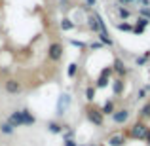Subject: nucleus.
Masks as SVG:
<instances>
[{"instance_id": "obj_1", "label": "nucleus", "mask_w": 150, "mask_h": 146, "mask_svg": "<svg viewBox=\"0 0 150 146\" xmlns=\"http://www.w3.org/2000/svg\"><path fill=\"white\" fill-rule=\"evenodd\" d=\"M34 121H36V118H34V114L30 112V110H15V112L10 114V118H8V123L11 125V127H21V125H33Z\"/></svg>"}, {"instance_id": "obj_2", "label": "nucleus", "mask_w": 150, "mask_h": 146, "mask_svg": "<svg viewBox=\"0 0 150 146\" xmlns=\"http://www.w3.org/2000/svg\"><path fill=\"white\" fill-rule=\"evenodd\" d=\"M146 133H148V125L143 123V121H137V123L129 129V137H131V139H143L144 140Z\"/></svg>"}, {"instance_id": "obj_3", "label": "nucleus", "mask_w": 150, "mask_h": 146, "mask_svg": "<svg viewBox=\"0 0 150 146\" xmlns=\"http://www.w3.org/2000/svg\"><path fill=\"white\" fill-rule=\"evenodd\" d=\"M48 57L51 59V61H59V59L63 57V46L57 44V42L50 44V48H48Z\"/></svg>"}, {"instance_id": "obj_4", "label": "nucleus", "mask_w": 150, "mask_h": 146, "mask_svg": "<svg viewBox=\"0 0 150 146\" xmlns=\"http://www.w3.org/2000/svg\"><path fill=\"white\" fill-rule=\"evenodd\" d=\"M4 87H6V91L10 93V95H17V93L21 91V82H17L15 78H10V80L4 82Z\"/></svg>"}, {"instance_id": "obj_5", "label": "nucleus", "mask_w": 150, "mask_h": 146, "mask_svg": "<svg viewBox=\"0 0 150 146\" xmlns=\"http://www.w3.org/2000/svg\"><path fill=\"white\" fill-rule=\"evenodd\" d=\"M69 106H70V97L67 95V93H63V95L59 97V101H57V114H59V116H63V114L67 112Z\"/></svg>"}, {"instance_id": "obj_6", "label": "nucleus", "mask_w": 150, "mask_h": 146, "mask_svg": "<svg viewBox=\"0 0 150 146\" xmlns=\"http://www.w3.org/2000/svg\"><path fill=\"white\" fill-rule=\"evenodd\" d=\"M88 120L91 121L93 125H103V112L97 108H89L88 110Z\"/></svg>"}, {"instance_id": "obj_7", "label": "nucleus", "mask_w": 150, "mask_h": 146, "mask_svg": "<svg viewBox=\"0 0 150 146\" xmlns=\"http://www.w3.org/2000/svg\"><path fill=\"white\" fill-rule=\"evenodd\" d=\"M112 120H114V123H125V121L129 120V110H127V108L114 110V114H112Z\"/></svg>"}, {"instance_id": "obj_8", "label": "nucleus", "mask_w": 150, "mask_h": 146, "mask_svg": "<svg viewBox=\"0 0 150 146\" xmlns=\"http://www.w3.org/2000/svg\"><path fill=\"white\" fill-rule=\"evenodd\" d=\"M88 25H89V29H91L93 32H101V29H99V15L97 13H93V15L88 17Z\"/></svg>"}, {"instance_id": "obj_9", "label": "nucleus", "mask_w": 150, "mask_h": 146, "mask_svg": "<svg viewBox=\"0 0 150 146\" xmlns=\"http://www.w3.org/2000/svg\"><path fill=\"white\" fill-rule=\"evenodd\" d=\"M144 27H148V19H144V17H139V19H137V25L133 27V32L141 34V32L144 30Z\"/></svg>"}, {"instance_id": "obj_10", "label": "nucleus", "mask_w": 150, "mask_h": 146, "mask_svg": "<svg viewBox=\"0 0 150 146\" xmlns=\"http://www.w3.org/2000/svg\"><path fill=\"white\" fill-rule=\"evenodd\" d=\"M125 142V139H124V135H112L108 139V144L110 146H124Z\"/></svg>"}, {"instance_id": "obj_11", "label": "nucleus", "mask_w": 150, "mask_h": 146, "mask_svg": "<svg viewBox=\"0 0 150 146\" xmlns=\"http://www.w3.org/2000/svg\"><path fill=\"white\" fill-rule=\"evenodd\" d=\"M114 70H116V72L120 74V76H125V74H127V68L124 66L122 59H116V61H114Z\"/></svg>"}, {"instance_id": "obj_12", "label": "nucleus", "mask_w": 150, "mask_h": 146, "mask_svg": "<svg viewBox=\"0 0 150 146\" xmlns=\"http://www.w3.org/2000/svg\"><path fill=\"white\" fill-rule=\"evenodd\" d=\"M101 112H103V116H105V114H110V116H112V114H114V102L112 101H106L105 104H103Z\"/></svg>"}, {"instance_id": "obj_13", "label": "nucleus", "mask_w": 150, "mask_h": 146, "mask_svg": "<svg viewBox=\"0 0 150 146\" xmlns=\"http://www.w3.org/2000/svg\"><path fill=\"white\" fill-rule=\"evenodd\" d=\"M48 129H50L51 133H63V129H65V127L59 125L57 121H48Z\"/></svg>"}, {"instance_id": "obj_14", "label": "nucleus", "mask_w": 150, "mask_h": 146, "mask_svg": "<svg viewBox=\"0 0 150 146\" xmlns=\"http://www.w3.org/2000/svg\"><path fill=\"white\" fill-rule=\"evenodd\" d=\"M99 40H101V44H105V46H112L114 44L112 38L108 36V32H99Z\"/></svg>"}, {"instance_id": "obj_15", "label": "nucleus", "mask_w": 150, "mask_h": 146, "mask_svg": "<svg viewBox=\"0 0 150 146\" xmlns=\"http://www.w3.org/2000/svg\"><path fill=\"white\" fill-rule=\"evenodd\" d=\"M112 89H114V93H116V95H120V93L124 91V80H122V78H118V80L114 82Z\"/></svg>"}, {"instance_id": "obj_16", "label": "nucleus", "mask_w": 150, "mask_h": 146, "mask_svg": "<svg viewBox=\"0 0 150 146\" xmlns=\"http://www.w3.org/2000/svg\"><path fill=\"white\" fill-rule=\"evenodd\" d=\"M76 72H78V65H76V63H70L69 68H67V74H69V78H74V76H76Z\"/></svg>"}, {"instance_id": "obj_17", "label": "nucleus", "mask_w": 150, "mask_h": 146, "mask_svg": "<svg viewBox=\"0 0 150 146\" xmlns=\"http://www.w3.org/2000/svg\"><path fill=\"white\" fill-rule=\"evenodd\" d=\"M116 29L118 30H127V32H133V25H131V23H118Z\"/></svg>"}, {"instance_id": "obj_18", "label": "nucleus", "mask_w": 150, "mask_h": 146, "mask_svg": "<svg viewBox=\"0 0 150 146\" xmlns=\"http://www.w3.org/2000/svg\"><path fill=\"white\" fill-rule=\"evenodd\" d=\"M61 29L63 30H72L74 29V23L70 21V19H63V21H61Z\"/></svg>"}, {"instance_id": "obj_19", "label": "nucleus", "mask_w": 150, "mask_h": 146, "mask_svg": "<svg viewBox=\"0 0 150 146\" xmlns=\"http://www.w3.org/2000/svg\"><path fill=\"white\" fill-rule=\"evenodd\" d=\"M148 59H150V51H144V53L141 55V57H137V61H135V63L141 66V65H144V63H146Z\"/></svg>"}, {"instance_id": "obj_20", "label": "nucleus", "mask_w": 150, "mask_h": 146, "mask_svg": "<svg viewBox=\"0 0 150 146\" xmlns=\"http://www.w3.org/2000/svg\"><path fill=\"white\" fill-rule=\"evenodd\" d=\"M0 131H2L4 135H11V133H13V127H11V125L6 121V123H2V125H0Z\"/></svg>"}, {"instance_id": "obj_21", "label": "nucleus", "mask_w": 150, "mask_h": 146, "mask_svg": "<svg viewBox=\"0 0 150 146\" xmlns=\"http://www.w3.org/2000/svg\"><path fill=\"white\" fill-rule=\"evenodd\" d=\"M141 118H150V102H146V104L143 106V108H141Z\"/></svg>"}, {"instance_id": "obj_22", "label": "nucleus", "mask_w": 150, "mask_h": 146, "mask_svg": "<svg viewBox=\"0 0 150 146\" xmlns=\"http://www.w3.org/2000/svg\"><path fill=\"white\" fill-rule=\"evenodd\" d=\"M118 15H120L122 19H127L129 15H131V11H129V10H125V8H118Z\"/></svg>"}, {"instance_id": "obj_23", "label": "nucleus", "mask_w": 150, "mask_h": 146, "mask_svg": "<svg viewBox=\"0 0 150 146\" xmlns=\"http://www.w3.org/2000/svg\"><path fill=\"white\" fill-rule=\"evenodd\" d=\"M108 85V76H101L97 80V87H106Z\"/></svg>"}, {"instance_id": "obj_24", "label": "nucleus", "mask_w": 150, "mask_h": 146, "mask_svg": "<svg viewBox=\"0 0 150 146\" xmlns=\"http://www.w3.org/2000/svg\"><path fill=\"white\" fill-rule=\"evenodd\" d=\"M86 99H88V101H93V99H95V87L86 89Z\"/></svg>"}, {"instance_id": "obj_25", "label": "nucleus", "mask_w": 150, "mask_h": 146, "mask_svg": "<svg viewBox=\"0 0 150 146\" xmlns=\"http://www.w3.org/2000/svg\"><path fill=\"white\" fill-rule=\"evenodd\" d=\"M141 15L150 21V8H141Z\"/></svg>"}, {"instance_id": "obj_26", "label": "nucleus", "mask_w": 150, "mask_h": 146, "mask_svg": "<svg viewBox=\"0 0 150 146\" xmlns=\"http://www.w3.org/2000/svg\"><path fill=\"white\" fill-rule=\"evenodd\" d=\"M70 44H72V46H78V48H84V42H76V40H70Z\"/></svg>"}, {"instance_id": "obj_27", "label": "nucleus", "mask_w": 150, "mask_h": 146, "mask_svg": "<svg viewBox=\"0 0 150 146\" xmlns=\"http://www.w3.org/2000/svg\"><path fill=\"white\" fill-rule=\"evenodd\" d=\"M65 146H78V144L74 142V139H69V140H65Z\"/></svg>"}, {"instance_id": "obj_28", "label": "nucleus", "mask_w": 150, "mask_h": 146, "mask_svg": "<svg viewBox=\"0 0 150 146\" xmlns=\"http://www.w3.org/2000/svg\"><path fill=\"white\" fill-rule=\"evenodd\" d=\"M144 97H146V89H139V99H144Z\"/></svg>"}, {"instance_id": "obj_29", "label": "nucleus", "mask_w": 150, "mask_h": 146, "mask_svg": "<svg viewBox=\"0 0 150 146\" xmlns=\"http://www.w3.org/2000/svg\"><path fill=\"white\" fill-rule=\"evenodd\" d=\"M144 140H146V144L150 146V129H148V133H146V137H144Z\"/></svg>"}, {"instance_id": "obj_30", "label": "nucleus", "mask_w": 150, "mask_h": 146, "mask_svg": "<svg viewBox=\"0 0 150 146\" xmlns=\"http://www.w3.org/2000/svg\"><path fill=\"white\" fill-rule=\"evenodd\" d=\"M91 48H95V49H99V48H103V44H99V42H95V44H91Z\"/></svg>"}, {"instance_id": "obj_31", "label": "nucleus", "mask_w": 150, "mask_h": 146, "mask_svg": "<svg viewBox=\"0 0 150 146\" xmlns=\"http://www.w3.org/2000/svg\"><path fill=\"white\" fill-rule=\"evenodd\" d=\"M86 2H88V6H95L97 0H86Z\"/></svg>"}, {"instance_id": "obj_32", "label": "nucleus", "mask_w": 150, "mask_h": 146, "mask_svg": "<svg viewBox=\"0 0 150 146\" xmlns=\"http://www.w3.org/2000/svg\"><path fill=\"white\" fill-rule=\"evenodd\" d=\"M127 2H135V0H127Z\"/></svg>"}, {"instance_id": "obj_33", "label": "nucleus", "mask_w": 150, "mask_h": 146, "mask_svg": "<svg viewBox=\"0 0 150 146\" xmlns=\"http://www.w3.org/2000/svg\"><path fill=\"white\" fill-rule=\"evenodd\" d=\"M61 2H65V0H61Z\"/></svg>"}]
</instances>
